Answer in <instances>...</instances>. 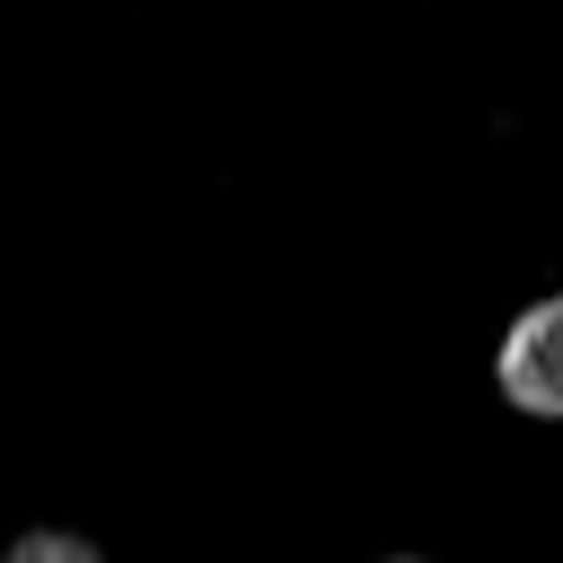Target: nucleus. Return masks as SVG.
<instances>
[{"label": "nucleus", "instance_id": "1", "mask_svg": "<svg viewBox=\"0 0 563 563\" xmlns=\"http://www.w3.org/2000/svg\"><path fill=\"white\" fill-rule=\"evenodd\" d=\"M493 387H501L519 413L563 422V290L510 317V334H501V352H493Z\"/></svg>", "mask_w": 563, "mask_h": 563}, {"label": "nucleus", "instance_id": "2", "mask_svg": "<svg viewBox=\"0 0 563 563\" xmlns=\"http://www.w3.org/2000/svg\"><path fill=\"white\" fill-rule=\"evenodd\" d=\"M0 563H106V554H97L88 537H70V528H26Z\"/></svg>", "mask_w": 563, "mask_h": 563}]
</instances>
